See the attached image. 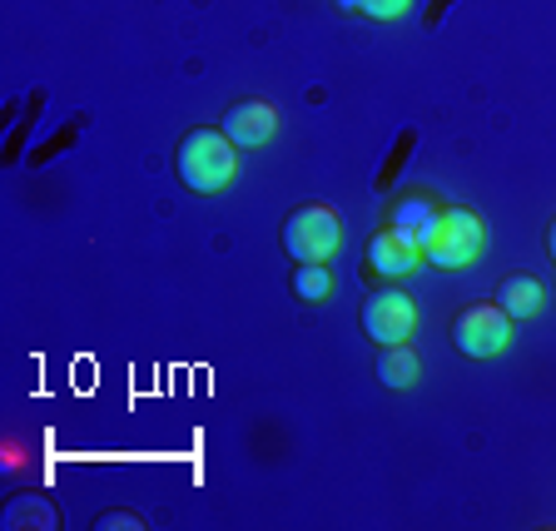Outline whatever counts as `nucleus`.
Returning <instances> with one entry per match:
<instances>
[{
	"mask_svg": "<svg viewBox=\"0 0 556 531\" xmlns=\"http://www.w3.org/2000/svg\"><path fill=\"white\" fill-rule=\"evenodd\" d=\"M438 219H442V208L432 204L428 194H407V199H397V204H393V219H388V224H393L407 243L428 249L432 233H438Z\"/></svg>",
	"mask_w": 556,
	"mask_h": 531,
	"instance_id": "obj_8",
	"label": "nucleus"
},
{
	"mask_svg": "<svg viewBox=\"0 0 556 531\" xmlns=\"http://www.w3.org/2000/svg\"><path fill=\"white\" fill-rule=\"evenodd\" d=\"M283 249H289V258H299V264H328V258L343 249V219H338V208H328V204L299 208V214L283 224Z\"/></svg>",
	"mask_w": 556,
	"mask_h": 531,
	"instance_id": "obj_2",
	"label": "nucleus"
},
{
	"mask_svg": "<svg viewBox=\"0 0 556 531\" xmlns=\"http://www.w3.org/2000/svg\"><path fill=\"white\" fill-rule=\"evenodd\" d=\"M5 527H55V511L40 497H21L5 507Z\"/></svg>",
	"mask_w": 556,
	"mask_h": 531,
	"instance_id": "obj_12",
	"label": "nucleus"
},
{
	"mask_svg": "<svg viewBox=\"0 0 556 531\" xmlns=\"http://www.w3.org/2000/svg\"><path fill=\"white\" fill-rule=\"evenodd\" d=\"M546 254H552V264H556V219H552V229H546Z\"/></svg>",
	"mask_w": 556,
	"mask_h": 531,
	"instance_id": "obj_14",
	"label": "nucleus"
},
{
	"mask_svg": "<svg viewBox=\"0 0 556 531\" xmlns=\"http://www.w3.org/2000/svg\"><path fill=\"white\" fill-rule=\"evenodd\" d=\"M417 258H422V249H417V243H407L393 224H388V229L368 243V264H372V274H378V278H407L417 268Z\"/></svg>",
	"mask_w": 556,
	"mask_h": 531,
	"instance_id": "obj_7",
	"label": "nucleus"
},
{
	"mask_svg": "<svg viewBox=\"0 0 556 531\" xmlns=\"http://www.w3.org/2000/svg\"><path fill=\"white\" fill-rule=\"evenodd\" d=\"M546 303V289H542V278L532 274H511L502 278V289H497V308L507 313V318H536Z\"/></svg>",
	"mask_w": 556,
	"mask_h": 531,
	"instance_id": "obj_9",
	"label": "nucleus"
},
{
	"mask_svg": "<svg viewBox=\"0 0 556 531\" xmlns=\"http://www.w3.org/2000/svg\"><path fill=\"white\" fill-rule=\"evenodd\" d=\"M348 5H358L368 21H397V15L413 11V0H348Z\"/></svg>",
	"mask_w": 556,
	"mask_h": 531,
	"instance_id": "obj_13",
	"label": "nucleus"
},
{
	"mask_svg": "<svg viewBox=\"0 0 556 531\" xmlns=\"http://www.w3.org/2000/svg\"><path fill=\"white\" fill-rule=\"evenodd\" d=\"M174 169L194 194H219L239 169V150H233V139L224 129H189L179 154H174Z\"/></svg>",
	"mask_w": 556,
	"mask_h": 531,
	"instance_id": "obj_1",
	"label": "nucleus"
},
{
	"mask_svg": "<svg viewBox=\"0 0 556 531\" xmlns=\"http://www.w3.org/2000/svg\"><path fill=\"white\" fill-rule=\"evenodd\" d=\"M417 328V303L407 299L403 289H378L368 303H363V333L372 338V343L393 347V343H407Z\"/></svg>",
	"mask_w": 556,
	"mask_h": 531,
	"instance_id": "obj_5",
	"label": "nucleus"
},
{
	"mask_svg": "<svg viewBox=\"0 0 556 531\" xmlns=\"http://www.w3.org/2000/svg\"><path fill=\"white\" fill-rule=\"evenodd\" d=\"M293 293H299L303 303H324L328 293H333V274H328V264H299V274H293Z\"/></svg>",
	"mask_w": 556,
	"mask_h": 531,
	"instance_id": "obj_11",
	"label": "nucleus"
},
{
	"mask_svg": "<svg viewBox=\"0 0 556 531\" xmlns=\"http://www.w3.org/2000/svg\"><path fill=\"white\" fill-rule=\"evenodd\" d=\"M417 353L407 343H393V347H382V358H378V378L382 388H413L417 382Z\"/></svg>",
	"mask_w": 556,
	"mask_h": 531,
	"instance_id": "obj_10",
	"label": "nucleus"
},
{
	"mask_svg": "<svg viewBox=\"0 0 556 531\" xmlns=\"http://www.w3.org/2000/svg\"><path fill=\"white\" fill-rule=\"evenodd\" d=\"M482 249H486V224L477 219L472 208H442L438 233H432V243L422 249V258L438 268H467Z\"/></svg>",
	"mask_w": 556,
	"mask_h": 531,
	"instance_id": "obj_3",
	"label": "nucleus"
},
{
	"mask_svg": "<svg viewBox=\"0 0 556 531\" xmlns=\"http://www.w3.org/2000/svg\"><path fill=\"white\" fill-rule=\"evenodd\" d=\"M219 129L233 139V150H258L278 135V110L264 100H239L229 104V115L219 119Z\"/></svg>",
	"mask_w": 556,
	"mask_h": 531,
	"instance_id": "obj_6",
	"label": "nucleus"
},
{
	"mask_svg": "<svg viewBox=\"0 0 556 531\" xmlns=\"http://www.w3.org/2000/svg\"><path fill=\"white\" fill-rule=\"evenodd\" d=\"M452 343H457V353L463 358H497L502 347L511 343V318L497 308V303H477V308H467L457 324H452Z\"/></svg>",
	"mask_w": 556,
	"mask_h": 531,
	"instance_id": "obj_4",
	"label": "nucleus"
}]
</instances>
